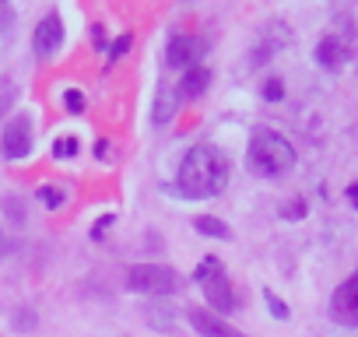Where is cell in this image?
I'll return each mask as SVG.
<instances>
[{"label": "cell", "instance_id": "6da1fadb", "mask_svg": "<svg viewBox=\"0 0 358 337\" xmlns=\"http://www.w3.org/2000/svg\"><path fill=\"white\" fill-rule=\"evenodd\" d=\"M225 187H229V158L215 144H194L179 162L176 194L204 201V197H218Z\"/></svg>", "mask_w": 358, "mask_h": 337}, {"label": "cell", "instance_id": "7a4b0ae2", "mask_svg": "<svg viewBox=\"0 0 358 337\" xmlns=\"http://www.w3.org/2000/svg\"><path fill=\"white\" fill-rule=\"evenodd\" d=\"M246 165H250V173L257 176H285L295 168V148L285 134L271 130V127H257L250 134V148H246Z\"/></svg>", "mask_w": 358, "mask_h": 337}, {"label": "cell", "instance_id": "3957f363", "mask_svg": "<svg viewBox=\"0 0 358 337\" xmlns=\"http://www.w3.org/2000/svg\"><path fill=\"white\" fill-rule=\"evenodd\" d=\"M197 285H201L208 306L218 309V316L236 309V292H232V281H229L225 264H222L218 257H208V260L197 267Z\"/></svg>", "mask_w": 358, "mask_h": 337}, {"label": "cell", "instance_id": "277c9868", "mask_svg": "<svg viewBox=\"0 0 358 337\" xmlns=\"http://www.w3.org/2000/svg\"><path fill=\"white\" fill-rule=\"evenodd\" d=\"M127 285L134 292H148V295H172L183 288L179 274L172 267H162V264H134L127 271Z\"/></svg>", "mask_w": 358, "mask_h": 337}, {"label": "cell", "instance_id": "5b68a950", "mask_svg": "<svg viewBox=\"0 0 358 337\" xmlns=\"http://www.w3.org/2000/svg\"><path fill=\"white\" fill-rule=\"evenodd\" d=\"M32 120L25 116V113H18L8 127H4V134H0V151H4V158H11V162H22V158H29L32 155Z\"/></svg>", "mask_w": 358, "mask_h": 337}, {"label": "cell", "instance_id": "8992f818", "mask_svg": "<svg viewBox=\"0 0 358 337\" xmlns=\"http://www.w3.org/2000/svg\"><path fill=\"white\" fill-rule=\"evenodd\" d=\"M204 53H208V39L204 36H194V32H176L169 39V50H165V57H169L172 67H187V71L197 67Z\"/></svg>", "mask_w": 358, "mask_h": 337}, {"label": "cell", "instance_id": "52a82bcc", "mask_svg": "<svg viewBox=\"0 0 358 337\" xmlns=\"http://www.w3.org/2000/svg\"><path fill=\"white\" fill-rule=\"evenodd\" d=\"M330 316L341 327H358V271L334 288V295H330Z\"/></svg>", "mask_w": 358, "mask_h": 337}, {"label": "cell", "instance_id": "ba28073f", "mask_svg": "<svg viewBox=\"0 0 358 337\" xmlns=\"http://www.w3.org/2000/svg\"><path fill=\"white\" fill-rule=\"evenodd\" d=\"M60 43H64V22H60V15H46V18L36 25V32H32V50H36V57H43V60L57 57Z\"/></svg>", "mask_w": 358, "mask_h": 337}, {"label": "cell", "instance_id": "9c48e42d", "mask_svg": "<svg viewBox=\"0 0 358 337\" xmlns=\"http://www.w3.org/2000/svg\"><path fill=\"white\" fill-rule=\"evenodd\" d=\"M187 320H190V327L201 334V337H243L236 327H229L218 313H211V309H187Z\"/></svg>", "mask_w": 358, "mask_h": 337}, {"label": "cell", "instance_id": "30bf717a", "mask_svg": "<svg viewBox=\"0 0 358 337\" xmlns=\"http://www.w3.org/2000/svg\"><path fill=\"white\" fill-rule=\"evenodd\" d=\"M344 57H348V46H344L337 36H327V39L316 46V60H320V67H327V71H337V67L344 64Z\"/></svg>", "mask_w": 358, "mask_h": 337}, {"label": "cell", "instance_id": "8fae6325", "mask_svg": "<svg viewBox=\"0 0 358 337\" xmlns=\"http://www.w3.org/2000/svg\"><path fill=\"white\" fill-rule=\"evenodd\" d=\"M208 81H211V71L197 64V67H190L183 74V88H179V95H183V99H197V95H204Z\"/></svg>", "mask_w": 358, "mask_h": 337}, {"label": "cell", "instance_id": "7c38bea8", "mask_svg": "<svg viewBox=\"0 0 358 337\" xmlns=\"http://www.w3.org/2000/svg\"><path fill=\"white\" fill-rule=\"evenodd\" d=\"M194 225H197V232H204V236H215V239H229V236H232V232H229V229H225L218 218H208V215H204V218H197Z\"/></svg>", "mask_w": 358, "mask_h": 337}, {"label": "cell", "instance_id": "4fadbf2b", "mask_svg": "<svg viewBox=\"0 0 358 337\" xmlns=\"http://www.w3.org/2000/svg\"><path fill=\"white\" fill-rule=\"evenodd\" d=\"M264 299H267V306H271V313H274L278 320H288V306H285V302H281V299H278V295H274L271 288L264 292Z\"/></svg>", "mask_w": 358, "mask_h": 337}, {"label": "cell", "instance_id": "5bb4252c", "mask_svg": "<svg viewBox=\"0 0 358 337\" xmlns=\"http://www.w3.org/2000/svg\"><path fill=\"white\" fill-rule=\"evenodd\" d=\"M78 151V144H74V137H60L57 144H53V155H60V158H71Z\"/></svg>", "mask_w": 358, "mask_h": 337}, {"label": "cell", "instance_id": "9a60e30c", "mask_svg": "<svg viewBox=\"0 0 358 337\" xmlns=\"http://www.w3.org/2000/svg\"><path fill=\"white\" fill-rule=\"evenodd\" d=\"M64 102H67V109H71V113H85V95H81V92H67V99H64Z\"/></svg>", "mask_w": 358, "mask_h": 337}, {"label": "cell", "instance_id": "2e32d148", "mask_svg": "<svg viewBox=\"0 0 358 337\" xmlns=\"http://www.w3.org/2000/svg\"><path fill=\"white\" fill-rule=\"evenodd\" d=\"M127 46H130V36H120V39H116V46L109 50V57H113V60H120V53H127Z\"/></svg>", "mask_w": 358, "mask_h": 337}, {"label": "cell", "instance_id": "e0dca14e", "mask_svg": "<svg viewBox=\"0 0 358 337\" xmlns=\"http://www.w3.org/2000/svg\"><path fill=\"white\" fill-rule=\"evenodd\" d=\"M264 95H267V99H281V95H285V88H281V81H267V88H264Z\"/></svg>", "mask_w": 358, "mask_h": 337}, {"label": "cell", "instance_id": "ac0fdd59", "mask_svg": "<svg viewBox=\"0 0 358 337\" xmlns=\"http://www.w3.org/2000/svg\"><path fill=\"white\" fill-rule=\"evenodd\" d=\"M348 197H351V204L358 208V183H355V187H348Z\"/></svg>", "mask_w": 358, "mask_h": 337}]
</instances>
